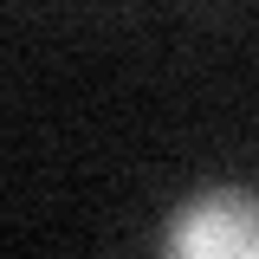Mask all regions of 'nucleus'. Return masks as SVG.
<instances>
[{
    "label": "nucleus",
    "mask_w": 259,
    "mask_h": 259,
    "mask_svg": "<svg viewBox=\"0 0 259 259\" xmlns=\"http://www.w3.org/2000/svg\"><path fill=\"white\" fill-rule=\"evenodd\" d=\"M162 259H259V194L253 188L188 194L162 233Z\"/></svg>",
    "instance_id": "nucleus-1"
}]
</instances>
